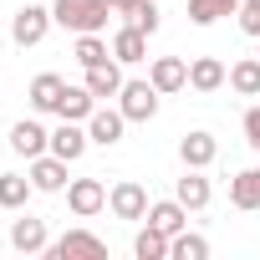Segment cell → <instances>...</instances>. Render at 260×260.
<instances>
[{"mask_svg": "<svg viewBox=\"0 0 260 260\" xmlns=\"http://www.w3.org/2000/svg\"><path fill=\"white\" fill-rule=\"evenodd\" d=\"M51 16H56V26L82 36V31H107L112 6L107 0H51Z\"/></svg>", "mask_w": 260, "mask_h": 260, "instance_id": "obj_1", "label": "cell"}, {"mask_svg": "<svg viewBox=\"0 0 260 260\" xmlns=\"http://www.w3.org/2000/svg\"><path fill=\"white\" fill-rule=\"evenodd\" d=\"M158 87L153 82H122V92H117V107H122V117L127 122H153L158 117Z\"/></svg>", "mask_w": 260, "mask_h": 260, "instance_id": "obj_2", "label": "cell"}, {"mask_svg": "<svg viewBox=\"0 0 260 260\" xmlns=\"http://www.w3.org/2000/svg\"><path fill=\"white\" fill-rule=\"evenodd\" d=\"M51 21H56V16H51L46 6H21V11L11 16V41H16V46H41L46 31H51Z\"/></svg>", "mask_w": 260, "mask_h": 260, "instance_id": "obj_3", "label": "cell"}, {"mask_svg": "<svg viewBox=\"0 0 260 260\" xmlns=\"http://www.w3.org/2000/svg\"><path fill=\"white\" fill-rule=\"evenodd\" d=\"M107 209H112L117 219H148V189H143L138 179H117V184L107 189Z\"/></svg>", "mask_w": 260, "mask_h": 260, "instance_id": "obj_4", "label": "cell"}, {"mask_svg": "<svg viewBox=\"0 0 260 260\" xmlns=\"http://www.w3.org/2000/svg\"><path fill=\"white\" fill-rule=\"evenodd\" d=\"M67 209H72L77 219L102 214V209H107V184H102V179H72V184H67Z\"/></svg>", "mask_w": 260, "mask_h": 260, "instance_id": "obj_5", "label": "cell"}, {"mask_svg": "<svg viewBox=\"0 0 260 260\" xmlns=\"http://www.w3.org/2000/svg\"><path fill=\"white\" fill-rule=\"evenodd\" d=\"M11 153H21L26 164L31 158H41V153H51V133L36 122V117H21L16 127H11Z\"/></svg>", "mask_w": 260, "mask_h": 260, "instance_id": "obj_6", "label": "cell"}, {"mask_svg": "<svg viewBox=\"0 0 260 260\" xmlns=\"http://www.w3.org/2000/svg\"><path fill=\"white\" fill-rule=\"evenodd\" d=\"M179 158H184V169H209L219 158V138L204 133V127H194V133L179 138Z\"/></svg>", "mask_w": 260, "mask_h": 260, "instance_id": "obj_7", "label": "cell"}, {"mask_svg": "<svg viewBox=\"0 0 260 260\" xmlns=\"http://www.w3.org/2000/svg\"><path fill=\"white\" fill-rule=\"evenodd\" d=\"M148 82H153L164 97H174V92H184V87H189V61H184V56H153Z\"/></svg>", "mask_w": 260, "mask_h": 260, "instance_id": "obj_8", "label": "cell"}, {"mask_svg": "<svg viewBox=\"0 0 260 260\" xmlns=\"http://www.w3.org/2000/svg\"><path fill=\"white\" fill-rule=\"evenodd\" d=\"M82 72H87V77H82V87H87V92H92L97 102L117 97V92H122V82H127V77H122V61H117V56H112V61H102V67H82Z\"/></svg>", "mask_w": 260, "mask_h": 260, "instance_id": "obj_9", "label": "cell"}, {"mask_svg": "<svg viewBox=\"0 0 260 260\" xmlns=\"http://www.w3.org/2000/svg\"><path fill=\"white\" fill-rule=\"evenodd\" d=\"M122 127H127L122 107H97V112L87 117V138H92L97 148H112V143H122Z\"/></svg>", "mask_w": 260, "mask_h": 260, "instance_id": "obj_10", "label": "cell"}, {"mask_svg": "<svg viewBox=\"0 0 260 260\" xmlns=\"http://www.w3.org/2000/svg\"><path fill=\"white\" fill-rule=\"evenodd\" d=\"M31 184H36V194H61L72 179H67V158H56V153H41V158H31Z\"/></svg>", "mask_w": 260, "mask_h": 260, "instance_id": "obj_11", "label": "cell"}, {"mask_svg": "<svg viewBox=\"0 0 260 260\" xmlns=\"http://www.w3.org/2000/svg\"><path fill=\"white\" fill-rule=\"evenodd\" d=\"M112 56H117L122 67L148 61V31H138L133 21H127V26H117V31H112Z\"/></svg>", "mask_w": 260, "mask_h": 260, "instance_id": "obj_12", "label": "cell"}, {"mask_svg": "<svg viewBox=\"0 0 260 260\" xmlns=\"http://www.w3.org/2000/svg\"><path fill=\"white\" fill-rule=\"evenodd\" d=\"M87 143H92V138H87V122H67V117H61V127H51V153L67 158V164H77V158L87 153Z\"/></svg>", "mask_w": 260, "mask_h": 260, "instance_id": "obj_13", "label": "cell"}, {"mask_svg": "<svg viewBox=\"0 0 260 260\" xmlns=\"http://www.w3.org/2000/svg\"><path fill=\"white\" fill-rule=\"evenodd\" d=\"M11 245L21 250V255H46L51 250V235H46V219H16L11 224Z\"/></svg>", "mask_w": 260, "mask_h": 260, "instance_id": "obj_14", "label": "cell"}, {"mask_svg": "<svg viewBox=\"0 0 260 260\" xmlns=\"http://www.w3.org/2000/svg\"><path fill=\"white\" fill-rule=\"evenodd\" d=\"M224 82H230V67L219 56H194L189 61V87L194 92H219Z\"/></svg>", "mask_w": 260, "mask_h": 260, "instance_id": "obj_15", "label": "cell"}, {"mask_svg": "<svg viewBox=\"0 0 260 260\" xmlns=\"http://www.w3.org/2000/svg\"><path fill=\"white\" fill-rule=\"evenodd\" d=\"M174 199L194 214V209H209V199H214V189H209V179H204V169H184V179H179V189H174Z\"/></svg>", "mask_w": 260, "mask_h": 260, "instance_id": "obj_16", "label": "cell"}, {"mask_svg": "<svg viewBox=\"0 0 260 260\" xmlns=\"http://www.w3.org/2000/svg\"><path fill=\"white\" fill-rule=\"evenodd\" d=\"M46 255H56V260H67V255H107V240H97L92 230H67L61 240H51Z\"/></svg>", "mask_w": 260, "mask_h": 260, "instance_id": "obj_17", "label": "cell"}, {"mask_svg": "<svg viewBox=\"0 0 260 260\" xmlns=\"http://www.w3.org/2000/svg\"><path fill=\"white\" fill-rule=\"evenodd\" d=\"M97 112V97L87 92V87H72L67 82V92H61V102H56V117H67V122H87Z\"/></svg>", "mask_w": 260, "mask_h": 260, "instance_id": "obj_18", "label": "cell"}, {"mask_svg": "<svg viewBox=\"0 0 260 260\" xmlns=\"http://www.w3.org/2000/svg\"><path fill=\"white\" fill-rule=\"evenodd\" d=\"M230 204L235 209H260V169H240L235 179H230Z\"/></svg>", "mask_w": 260, "mask_h": 260, "instance_id": "obj_19", "label": "cell"}, {"mask_svg": "<svg viewBox=\"0 0 260 260\" xmlns=\"http://www.w3.org/2000/svg\"><path fill=\"white\" fill-rule=\"evenodd\" d=\"M61 92H67V77H56V72H41V77L31 82V107H36V112H56Z\"/></svg>", "mask_w": 260, "mask_h": 260, "instance_id": "obj_20", "label": "cell"}, {"mask_svg": "<svg viewBox=\"0 0 260 260\" xmlns=\"http://www.w3.org/2000/svg\"><path fill=\"white\" fill-rule=\"evenodd\" d=\"M72 56L82 67H102V61H112V41H102V31H82L77 46H72Z\"/></svg>", "mask_w": 260, "mask_h": 260, "instance_id": "obj_21", "label": "cell"}, {"mask_svg": "<svg viewBox=\"0 0 260 260\" xmlns=\"http://www.w3.org/2000/svg\"><path fill=\"white\" fill-rule=\"evenodd\" d=\"M148 224H158L164 235H179V230L189 224V209H184L179 199H158V204H148Z\"/></svg>", "mask_w": 260, "mask_h": 260, "instance_id": "obj_22", "label": "cell"}, {"mask_svg": "<svg viewBox=\"0 0 260 260\" xmlns=\"http://www.w3.org/2000/svg\"><path fill=\"white\" fill-rule=\"evenodd\" d=\"M230 92L260 97V56H240V61L230 67Z\"/></svg>", "mask_w": 260, "mask_h": 260, "instance_id": "obj_23", "label": "cell"}, {"mask_svg": "<svg viewBox=\"0 0 260 260\" xmlns=\"http://www.w3.org/2000/svg\"><path fill=\"white\" fill-rule=\"evenodd\" d=\"M169 240H174V235H164L158 224H148V230H138L133 255H138V260H169Z\"/></svg>", "mask_w": 260, "mask_h": 260, "instance_id": "obj_24", "label": "cell"}, {"mask_svg": "<svg viewBox=\"0 0 260 260\" xmlns=\"http://www.w3.org/2000/svg\"><path fill=\"white\" fill-rule=\"evenodd\" d=\"M219 16H240V0H189V21L194 26H214Z\"/></svg>", "mask_w": 260, "mask_h": 260, "instance_id": "obj_25", "label": "cell"}, {"mask_svg": "<svg viewBox=\"0 0 260 260\" xmlns=\"http://www.w3.org/2000/svg\"><path fill=\"white\" fill-rule=\"evenodd\" d=\"M31 174H0V209H21L31 199Z\"/></svg>", "mask_w": 260, "mask_h": 260, "instance_id": "obj_26", "label": "cell"}, {"mask_svg": "<svg viewBox=\"0 0 260 260\" xmlns=\"http://www.w3.org/2000/svg\"><path fill=\"white\" fill-rule=\"evenodd\" d=\"M169 255H174V260H204V255H209V240H204V235L179 230V235L169 240Z\"/></svg>", "mask_w": 260, "mask_h": 260, "instance_id": "obj_27", "label": "cell"}, {"mask_svg": "<svg viewBox=\"0 0 260 260\" xmlns=\"http://www.w3.org/2000/svg\"><path fill=\"white\" fill-rule=\"evenodd\" d=\"M127 21H133L138 31H148V36H153V31L164 26V11L153 6V0H138V6H133V11H127Z\"/></svg>", "mask_w": 260, "mask_h": 260, "instance_id": "obj_28", "label": "cell"}, {"mask_svg": "<svg viewBox=\"0 0 260 260\" xmlns=\"http://www.w3.org/2000/svg\"><path fill=\"white\" fill-rule=\"evenodd\" d=\"M240 31L260 41V6H245V0H240Z\"/></svg>", "mask_w": 260, "mask_h": 260, "instance_id": "obj_29", "label": "cell"}, {"mask_svg": "<svg viewBox=\"0 0 260 260\" xmlns=\"http://www.w3.org/2000/svg\"><path fill=\"white\" fill-rule=\"evenodd\" d=\"M245 143L260 153V107H250V112H245Z\"/></svg>", "mask_w": 260, "mask_h": 260, "instance_id": "obj_30", "label": "cell"}, {"mask_svg": "<svg viewBox=\"0 0 260 260\" xmlns=\"http://www.w3.org/2000/svg\"><path fill=\"white\" fill-rule=\"evenodd\" d=\"M245 6H260V0H245Z\"/></svg>", "mask_w": 260, "mask_h": 260, "instance_id": "obj_31", "label": "cell"}, {"mask_svg": "<svg viewBox=\"0 0 260 260\" xmlns=\"http://www.w3.org/2000/svg\"><path fill=\"white\" fill-rule=\"evenodd\" d=\"M107 6H112V0H107Z\"/></svg>", "mask_w": 260, "mask_h": 260, "instance_id": "obj_32", "label": "cell"}, {"mask_svg": "<svg viewBox=\"0 0 260 260\" xmlns=\"http://www.w3.org/2000/svg\"><path fill=\"white\" fill-rule=\"evenodd\" d=\"M255 56H260V51H255Z\"/></svg>", "mask_w": 260, "mask_h": 260, "instance_id": "obj_33", "label": "cell"}]
</instances>
